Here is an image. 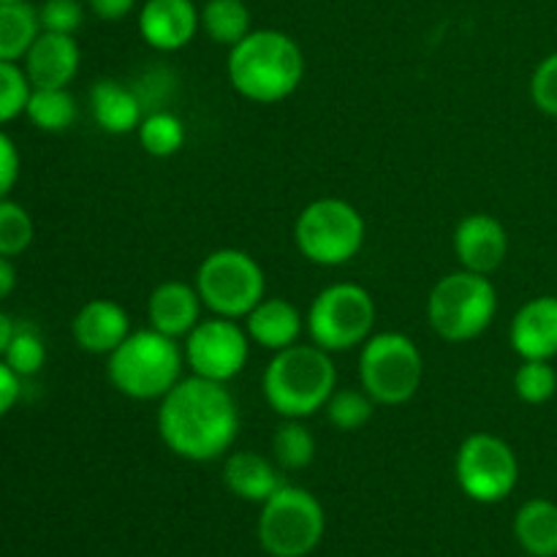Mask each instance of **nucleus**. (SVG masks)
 Segmentation results:
<instances>
[{"mask_svg": "<svg viewBox=\"0 0 557 557\" xmlns=\"http://www.w3.org/2000/svg\"><path fill=\"white\" fill-rule=\"evenodd\" d=\"M531 98L544 114L557 117V52L547 54L531 76Z\"/></svg>", "mask_w": 557, "mask_h": 557, "instance_id": "72a5a7b5", "label": "nucleus"}, {"mask_svg": "<svg viewBox=\"0 0 557 557\" xmlns=\"http://www.w3.org/2000/svg\"><path fill=\"white\" fill-rule=\"evenodd\" d=\"M71 335L82 351L109 357L131 335V319L114 299H90L71 321Z\"/></svg>", "mask_w": 557, "mask_h": 557, "instance_id": "dca6fc26", "label": "nucleus"}, {"mask_svg": "<svg viewBox=\"0 0 557 557\" xmlns=\"http://www.w3.org/2000/svg\"><path fill=\"white\" fill-rule=\"evenodd\" d=\"M226 74L245 101L281 103L305 79L302 47L288 33L259 27L228 49Z\"/></svg>", "mask_w": 557, "mask_h": 557, "instance_id": "f03ea898", "label": "nucleus"}, {"mask_svg": "<svg viewBox=\"0 0 557 557\" xmlns=\"http://www.w3.org/2000/svg\"><path fill=\"white\" fill-rule=\"evenodd\" d=\"M0 3H16V0H0Z\"/></svg>", "mask_w": 557, "mask_h": 557, "instance_id": "ea45409f", "label": "nucleus"}, {"mask_svg": "<svg viewBox=\"0 0 557 557\" xmlns=\"http://www.w3.org/2000/svg\"><path fill=\"white\" fill-rule=\"evenodd\" d=\"M16 288V267L9 256H0V299L9 297Z\"/></svg>", "mask_w": 557, "mask_h": 557, "instance_id": "4c0bfd02", "label": "nucleus"}, {"mask_svg": "<svg viewBox=\"0 0 557 557\" xmlns=\"http://www.w3.org/2000/svg\"><path fill=\"white\" fill-rule=\"evenodd\" d=\"M136 25L147 47L180 52L201 30V11L194 0H145Z\"/></svg>", "mask_w": 557, "mask_h": 557, "instance_id": "ddd939ff", "label": "nucleus"}, {"mask_svg": "<svg viewBox=\"0 0 557 557\" xmlns=\"http://www.w3.org/2000/svg\"><path fill=\"white\" fill-rule=\"evenodd\" d=\"M310 343L324 351H351L373 335L375 302L368 288L357 283H332L315 294L305 315Z\"/></svg>", "mask_w": 557, "mask_h": 557, "instance_id": "1a4fd4ad", "label": "nucleus"}, {"mask_svg": "<svg viewBox=\"0 0 557 557\" xmlns=\"http://www.w3.org/2000/svg\"><path fill=\"white\" fill-rule=\"evenodd\" d=\"M515 392L528 406H542L557 392V373L547 359H522L515 373Z\"/></svg>", "mask_w": 557, "mask_h": 557, "instance_id": "7c9ffc66", "label": "nucleus"}, {"mask_svg": "<svg viewBox=\"0 0 557 557\" xmlns=\"http://www.w3.org/2000/svg\"><path fill=\"white\" fill-rule=\"evenodd\" d=\"M14 332H16V324H14V321H11V315L0 310V357H3L5 348H9V343H11V337H14Z\"/></svg>", "mask_w": 557, "mask_h": 557, "instance_id": "58836bf2", "label": "nucleus"}, {"mask_svg": "<svg viewBox=\"0 0 557 557\" xmlns=\"http://www.w3.org/2000/svg\"><path fill=\"white\" fill-rule=\"evenodd\" d=\"M185 364H190L194 375L199 379L228 384L245 370L250 357V337L234 319H212L199 321L185 337Z\"/></svg>", "mask_w": 557, "mask_h": 557, "instance_id": "f8f14e48", "label": "nucleus"}, {"mask_svg": "<svg viewBox=\"0 0 557 557\" xmlns=\"http://www.w3.org/2000/svg\"><path fill=\"white\" fill-rule=\"evenodd\" d=\"M82 52L74 36L41 30L27 49L22 69L33 87H69L79 74Z\"/></svg>", "mask_w": 557, "mask_h": 557, "instance_id": "2eb2a0df", "label": "nucleus"}, {"mask_svg": "<svg viewBox=\"0 0 557 557\" xmlns=\"http://www.w3.org/2000/svg\"><path fill=\"white\" fill-rule=\"evenodd\" d=\"M33 237H36V226H33L30 212L11 201L9 196L0 199V256L14 259V256L25 253Z\"/></svg>", "mask_w": 557, "mask_h": 557, "instance_id": "c756f323", "label": "nucleus"}, {"mask_svg": "<svg viewBox=\"0 0 557 557\" xmlns=\"http://www.w3.org/2000/svg\"><path fill=\"white\" fill-rule=\"evenodd\" d=\"M25 114L38 131L63 134L76 123L79 107H76V98L71 96L69 87H33Z\"/></svg>", "mask_w": 557, "mask_h": 557, "instance_id": "b1692460", "label": "nucleus"}, {"mask_svg": "<svg viewBox=\"0 0 557 557\" xmlns=\"http://www.w3.org/2000/svg\"><path fill=\"white\" fill-rule=\"evenodd\" d=\"M424 379V359L417 343L403 332H379L359 351V386L375 406H403L417 397Z\"/></svg>", "mask_w": 557, "mask_h": 557, "instance_id": "0eeeda50", "label": "nucleus"}, {"mask_svg": "<svg viewBox=\"0 0 557 557\" xmlns=\"http://www.w3.org/2000/svg\"><path fill=\"white\" fill-rule=\"evenodd\" d=\"M194 286L212 315L237 321L264 299L267 277L248 250L221 248L201 261Z\"/></svg>", "mask_w": 557, "mask_h": 557, "instance_id": "6e6552de", "label": "nucleus"}, {"mask_svg": "<svg viewBox=\"0 0 557 557\" xmlns=\"http://www.w3.org/2000/svg\"><path fill=\"white\" fill-rule=\"evenodd\" d=\"M239 433V408L226 384L180 379L158 406V435L174 457L212 462L226 455Z\"/></svg>", "mask_w": 557, "mask_h": 557, "instance_id": "f257e3e1", "label": "nucleus"}, {"mask_svg": "<svg viewBox=\"0 0 557 557\" xmlns=\"http://www.w3.org/2000/svg\"><path fill=\"white\" fill-rule=\"evenodd\" d=\"M90 114L98 128L112 136H123L139 128L147 112L136 87L117 79H98L90 87Z\"/></svg>", "mask_w": 557, "mask_h": 557, "instance_id": "aec40b11", "label": "nucleus"}, {"mask_svg": "<svg viewBox=\"0 0 557 557\" xmlns=\"http://www.w3.org/2000/svg\"><path fill=\"white\" fill-rule=\"evenodd\" d=\"M38 20H41V30L74 36L85 22V3L82 0H44Z\"/></svg>", "mask_w": 557, "mask_h": 557, "instance_id": "473e14b6", "label": "nucleus"}, {"mask_svg": "<svg viewBox=\"0 0 557 557\" xmlns=\"http://www.w3.org/2000/svg\"><path fill=\"white\" fill-rule=\"evenodd\" d=\"M30 92L33 85L27 79L25 69L20 63L0 60V125L11 123L20 114H25Z\"/></svg>", "mask_w": 557, "mask_h": 557, "instance_id": "2f4dec72", "label": "nucleus"}, {"mask_svg": "<svg viewBox=\"0 0 557 557\" xmlns=\"http://www.w3.org/2000/svg\"><path fill=\"white\" fill-rule=\"evenodd\" d=\"M272 455L286 471H302L315 460V435L302 424V419H286L272 433Z\"/></svg>", "mask_w": 557, "mask_h": 557, "instance_id": "bb28decb", "label": "nucleus"}, {"mask_svg": "<svg viewBox=\"0 0 557 557\" xmlns=\"http://www.w3.org/2000/svg\"><path fill=\"white\" fill-rule=\"evenodd\" d=\"M185 354L177 341L158 330L131 332L107 362V375L120 395L131 400H161L183 379Z\"/></svg>", "mask_w": 557, "mask_h": 557, "instance_id": "20e7f679", "label": "nucleus"}, {"mask_svg": "<svg viewBox=\"0 0 557 557\" xmlns=\"http://www.w3.org/2000/svg\"><path fill=\"white\" fill-rule=\"evenodd\" d=\"M324 411L332 428L341 433H357L373 419L375 400L364 389H335Z\"/></svg>", "mask_w": 557, "mask_h": 557, "instance_id": "cd10ccee", "label": "nucleus"}, {"mask_svg": "<svg viewBox=\"0 0 557 557\" xmlns=\"http://www.w3.org/2000/svg\"><path fill=\"white\" fill-rule=\"evenodd\" d=\"M38 33H41L38 9H33L27 0L0 3V60H9V63L25 60Z\"/></svg>", "mask_w": 557, "mask_h": 557, "instance_id": "5701e85b", "label": "nucleus"}, {"mask_svg": "<svg viewBox=\"0 0 557 557\" xmlns=\"http://www.w3.org/2000/svg\"><path fill=\"white\" fill-rule=\"evenodd\" d=\"M20 150H16L14 139L0 128V199L14 190L16 180H20Z\"/></svg>", "mask_w": 557, "mask_h": 557, "instance_id": "f704fd0d", "label": "nucleus"}, {"mask_svg": "<svg viewBox=\"0 0 557 557\" xmlns=\"http://www.w3.org/2000/svg\"><path fill=\"white\" fill-rule=\"evenodd\" d=\"M455 476L471 500L498 504L515 493L520 482V460L515 449L498 435L473 433L457 449Z\"/></svg>", "mask_w": 557, "mask_h": 557, "instance_id": "9b49d317", "label": "nucleus"}, {"mask_svg": "<svg viewBox=\"0 0 557 557\" xmlns=\"http://www.w3.org/2000/svg\"><path fill=\"white\" fill-rule=\"evenodd\" d=\"M368 223L362 212L346 199H315L305 207L294 223V243L297 250L319 267H343L359 256Z\"/></svg>", "mask_w": 557, "mask_h": 557, "instance_id": "423d86ee", "label": "nucleus"}, {"mask_svg": "<svg viewBox=\"0 0 557 557\" xmlns=\"http://www.w3.org/2000/svg\"><path fill=\"white\" fill-rule=\"evenodd\" d=\"M87 9L103 22H120L136 9V0H87Z\"/></svg>", "mask_w": 557, "mask_h": 557, "instance_id": "e433bc0d", "label": "nucleus"}, {"mask_svg": "<svg viewBox=\"0 0 557 557\" xmlns=\"http://www.w3.org/2000/svg\"><path fill=\"white\" fill-rule=\"evenodd\" d=\"M201 297L196 286L185 281H163L147 299V319L152 330L169 337H188L201 321Z\"/></svg>", "mask_w": 557, "mask_h": 557, "instance_id": "a211bd4d", "label": "nucleus"}, {"mask_svg": "<svg viewBox=\"0 0 557 557\" xmlns=\"http://www.w3.org/2000/svg\"><path fill=\"white\" fill-rule=\"evenodd\" d=\"M223 484L250 504H264L283 487L277 468L256 451H232L223 462Z\"/></svg>", "mask_w": 557, "mask_h": 557, "instance_id": "412c9836", "label": "nucleus"}, {"mask_svg": "<svg viewBox=\"0 0 557 557\" xmlns=\"http://www.w3.org/2000/svg\"><path fill=\"white\" fill-rule=\"evenodd\" d=\"M22 397V379L9 368L3 357H0V419L20 403Z\"/></svg>", "mask_w": 557, "mask_h": 557, "instance_id": "c9c22d12", "label": "nucleus"}, {"mask_svg": "<svg viewBox=\"0 0 557 557\" xmlns=\"http://www.w3.org/2000/svg\"><path fill=\"white\" fill-rule=\"evenodd\" d=\"M451 243H455L462 270L479 272V275H493L509 253V234L504 223L487 212H473L462 218Z\"/></svg>", "mask_w": 557, "mask_h": 557, "instance_id": "4468645a", "label": "nucleus"}, {"mask_svg": "<svg viewBox=\"0 0 557 557\" xmlns=\"http://www.w3.org/2000/svg\"><path fill=\"white\" fill-rule=\"evenodd\" d=\"M509 343L522 359H553L557 357V297L531 299L517 310L509 326Z\"/></svg>", "mask_w": 557, "mask_h": 557, "instance_id": "f3484780", "label": "nucleus"}, {"mask_svg": "<svg viewBox=\"0 0 557 557\" xmlns=\"http://www.w3.org/2000/svg\"><path fill=\"white\" fill-rule=\"evenodd\" d=\"M136 134H139L141 150L152 158H169L185 145V123L166 109H150Z\"/></svg>", "mask_w": 557, "mask_h": 557, "instance_id": "a878e982", "label": "nucleus"}, {"mask_svg": "<svg viewBox=\"0 0 557 557\" xmlns=\"http://www.w3.org/2000/svg\"><path fill=\"white\" fill-rule=\"evenodd\" d=\"M201 30L207 38L221 47L232 49L243 41L253 27H250V9L245 0H207L201 5Z\"/></svg>", "mask_w": 557, "mask_h": 557, "instance_id": "393cba45", "label": "nucleus"}, {"mask_svg": "<svg viewBox=\"0 0 557 557\" xmlns=\"http://www.w3.org/2000/svg\"><path fill=\"white\" fill-rule=\"evenodd\" d=\"M3 359L20 379L36 375L47 362V346H44V337L38 335L36 326L16 324V332L11 337L9 348H5Z\"/></svg>", "mask_w": 557, "mask_h": 557, "instance_id": "c85d7f7f", "label": "nucleus"}, {"mask_svg": "<svg viewBox=\"0 0 557 557\" xmlns=\"http://www.w3.org/2000/svg\"><path fill=\"white\" fill-rule=\"evenodd\" d=\"M245 332H248L250 343H259L261 348L275 354L297 346L308 326H305V315L297 305L281 297H264L245 315Z\"/></svg>", "mask_w": 557, "mask_h": 557, "instance_id": "6ab92c4d", "label": "nucleus"}, {"mask_svg": "<svg viewBox=\"0 0 557 557\" xmlns=\"http://www.w3.org/2000/svg\"><path fill=\"white\" fill-rule=\"evenodd\" d=\"M324 506L313 493L283 484L261 504L259 542L272 557H305L324 539Z\"/></svg>", "mask_w": 557, "mask_h": 557, "instance_id": "9d476101", "label": "nucleus"}, {"mask_svg": "<svg viewBox=\"0 0 557 557\" xmlns=\"http://www.w3.org/2000/svg\"><path fill=\"white\" fill-rule=\"evenodd\" d=\"M498 288L490 275L460 270L441 277L428 297V321L446 343H471L493 326Z\"/></svg>", "mask_w": 557, "mask_h": 557, "instance_id": "39448f33", "label": "nucleus"}, {"mask_svg": "<svg viewBox=\"0 0 557 557\" xmlns=\"http://www.w3.org/2000/svg\"><path fill=\"white\" fill-rule=\"evenodd\" d=\"M515 536L531 557H557V504L528 500L515 517Z\"/></svg>", "mask_w": 557, "mask_h": 557, "instance_id": "4be33fe9", "label": "nucleus"}, {"mask_svg": "<svg viewBox=\"0 0 557 557\" xmlns=\"http://www.w3.org/2000/svg\"><path fill=\"white\" fill-rule=\"evenodd\" d=\"M264 400L277 417L308 419L319 413L337 389L332 354L315 343H297L275 351L264 370Z\"/></svg>", "mask_w": 557, "mask_h": 557, "instance_id": "7ed1b4c3", "label": "nucleus"}]
</instances>
